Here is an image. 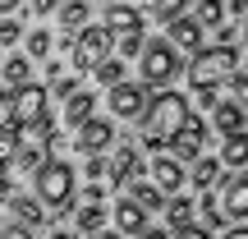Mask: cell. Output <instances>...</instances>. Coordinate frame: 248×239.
Segmentation results:
<instances>
[{
    "label": "cell",
    "mask_w": 248,
    "mask_h": 239,
    "mask_svg": "<svg viewBox=\"0 0 248 239\" xmlns=\"http://www.w3.org/2000/svg\"><path fill=\"white\" fill-rule=\"evenodd\" d=\"M239 69V51L234 46H198L193 60H188V88H216L225 83L230 74Z\"/></svg>",
    "instance_id": "obj_1"
},
{
    "label": "cell",
    "mask_w": 248,
    "mask_h": 239,
    "mask_svg": "<svg viewBox=\"0 0 248 239\" xmlns=\"http://www.w3.org/2000/svg\"><path fill=\"white\" fill-rule=\"evenodd\" d=\"M37 175V203L51 207L55 216L60 212H74V166H64V161H42V166L32 170Z\"/></svg>",
    "instance_id": "obj_2"
},
{
    "label": "cell",
    "mask_w": 248,
    "mask_h": 239,
    "mask_svg": "<svg viewBox=\"0 0 248 239\" xmlns=\"http://www.w3.org/2000/svg\"><path fill=\"white\" fill-rule=\"evenodd\" d=\"M138 60H142V88H166L170 79L184 74V55L170 46V37H152V42H142Z\"/></svg>",
    "instance_id": "obj_3"
},
{
    "label": "cell",
    "mask_w": 248,
    "mask_h": 239,
    "mask_svg": "<svg viewBox=\"0 0 248 239\" xmlns=\"http://www.w3.org/2000/svg\"><path fill=\"white\" fill-rule=\"evenodd\" d=\"M138 120H142V133H156V138L170 143V133L188 120V101L179 97V92H156V97L142 106Z\"/></svg>",
    "instance_id": "obj_4"
},
{
    "label": "cell",
    "mask_w": 248,
    "mask_h": 239,
    "mask_svg": "<svg viewBox=\"0 0 248 239\" xmlns=\"http://www.w3.org/2000/svg\"><path fill=\"white\" fill-rule=\"evenodd\" d=\"M9 124H14L18 133H51V120H46V88H37V83H23V88H14V97H9Z\"/></svg>",
    "instance_id": "obj_5"
},
{
    "label": "cell",
    "mask_w": 248,
    "mask_h": 239,
    "mask_svg": "<svg viewBox=\"0 0 248 239\" xmlns=\"http://www.w3.org/2000/svg\"><path fill=\"white\" fill-rule=\"evenodd\" d=\"M69 51H74V69L88 74L97 60H106V55H110V28L106 23H83L78 32L69 37Z\"/></svg>",
    "instance_id": "obj_6"
},
{
    "label": "cell",
    "mask_w": 248,
    "mask_h": 239,
    "mask_svg": "<svg viewBox=\"0 0 248 239\" xmlns=\"http://www.w3.org/2000/svg\"><path fill=\"white\" fill-rule=\"evenodd\" d=\"M216 207H221L225 221H248V175L244 170H230V175L216 179Z\"/></svg>",
    "instance_id": "obj_7"
},
{
    "label": "cell",
    "mask_w": 248,
    "mask_h": 239,
    "mask_svg": "<svg viewBox=\"0 0 248 239\" xmlns=\"http://www.w3.org/2000/svg\"><path fill=\"white\" fill-rule=\"evenodd\" d=\"M207 133H212V129H207L202 120H193V115H188V120L175 129V133H170L166 152H170L175 161H193V157H202V147H207Z\"/></svg>",
    "instance_id": "obj_8"
},
{
    "label": "cell",
    "mask_w": 248,
    "mask_h": 239,
    "mask_svg": "<svg viewBox=\"0 0 248 239\" xmlns=\"http://www.w3.org/2000/svg\"><path fill=\"white\" fill-rule=\"evenodd\" d=\"M106 106H110V115H115V120H138L142 106H147V88L120 79V83H110V88H106Z\"/></svg>",
    "instance_id": "obj_9"
},
{
    "label": "cell",
    "mask_w": 248,
    "mask_h": 239,
    "mask_svg": "<svg viewBox=\"0 0 248 239\" xmlns=\"http://www.w3.org/2000/svg\"><path fill=\"white\" fill-rule=\"evenodd\" d=\"M110 143H115V124L101 120V115H88L78 124V133H74V147H78L83 157H101Z\"/></svg>",
    "instance_id": "obj_10"
},
{
    "label": "cell",
    "mask_w": 248,
    "mask_h": 239,
    "mask_svg": "<svg viewBox=\"0 0 248 239\" xmlns=\"http://www.w3.org/2000/svg\"><path fill=\"white\" fill-rule=\"evenodd\" d=\"M142 170H147V166H142V157H138V147H133V143H120L115 161H106V175H110V184H115V189H129Z\"/></svg>",
    "instance_id": "obj_11"
},
{
    "label": "cell",
    "mask_w": 248,
    "mask_h": 239,
    "mask_svg": "<svg viewBox=\"0 0 248 239\" xmlns=\"http://www.w3.org/2000/svg\"><path fill=\"white\" fill-rule=\"evenodd\" d=\"M152 184H156L161 189V193H179V189H184V161H175V157H170V152H156V157H152Z\"/></svg>",
    "instance_id": "obj_12"
},
{
    "label": "cell",
    "mask_w": 248,
    "mask_h": 239,
    "mask_svg": "<svg viewBox=\"0 0 248 239\" xmlns=\"http://www.w3.org/2000/svg\"><path fill=\"white\" fill-rule=\"evenodd\" d=\"M221 175H225V166H221L216 157H207V152H202V157H193V166L184 170V179H188V184L198 189V193L216 189V179H221Z\"/></svg>",
    "instance_id": "obj_13"
},
{
    "label": "cell",
    "mask_w": 248,
    "mask_h": 239,
    "mask_svg": "<svg viewBox=\"0 0 248 239\" xmlns=\"http://www.w3.org/2000/svg\"><path fill=\"white\" fill-rule=\"evenodd\" d=\"M170 46H175V51H198V46H202V23H198V18H170Z\"/></svg>",
    "instance_id": "obj_14"
},
{
    "label": "cell",
    "mask_w": 248,
    "mask_h": 239,
    "mask_svg": "<svg viewBox=\"0 0 248 239\" xmlns=\"http://www.w3.org/2000/svg\"><path fill=\"white\" fill-rule=\"evenodd\" d=\"M248 124V106H239V101H216L212 106V129L216 133H239Z\"/></svg>",
    "instance_id": "obj_15"
},
{
    "label": "cell",
    "mask_w": 248,
    "mask_h": 239,
    "mask_svg": "<svg viewBox=\"0 0 248 239\" xmlns=\"http://www.w3.org/2000/svg\"><path fill=\"white\" fill-rule=\"evenodd\" d=\"M142 23H147V18H142ZM142 23L115 28V32H110V55H120V60H129V55H138V51H142V42H147V37H142Z\"/></svg>",
    "instance_id": "obj_16"
},
{
    "label": "cell",
    "mask_w": 248,
    "mask_h": 239,
    "mask_svg": "<svg viewBox=\"0 0 248 239\" xmlns=\"http://www.w3.org/2000/svg\"><path fill=\"white\" fill-rule=\"evenodd\" d=\"M88 18H92V0H60V5H55V23H60L64 32H78Z\"/></svg>",
    "instance_id": "obj_17"
},
{
    "label": "cell",
    "mask_w": 248,
    "mask_h": 239,
    "mask_svg": "<svg viewBox=\"0 0 248 239\" xmlns=\"http://www.w3.org/2000/svg\"><path fill=\"white\" fill-rule=\"evenodd\" d=\"M110 216H115V230H124V235H138L142 225H147V212H142V207L133 203L129 193H124L120 203H115V212H110Z\"/></svg>",
    "instance_id": "obj_18"
},
{
    "label": "cell",
    "mask_w": 248,
    "mask_h": 239,
    "mask_svg": "<svg viewBox=\"0 0 248 239\" xmlns=\"http://www.w3.org/2000/svg\"><path fill=\"white\" fill-rule=\"evenodd\" d=\"M161 212H166V225H170V230H179V225L198 221V203H193V198H184V193H170Z\"/></svg>",
    "instance_id": "obj_19"
},
{
    "label": "cell",
    "mask_w": 248,
    "mask_h": 239,
    "mask_svg": "<svg viewBox=\"0 0 248 239\" xmlns=\"http://www.w3.org/2000/svg\"><path fill=\"white\" fill-rule=\"evenodd\" d=\"M221 161L225 170H239V166H248V129H239V133H225V147H221Z\"/></svg>",
    "instance_id": "obj_20"
},
{
    "label": "cell",
    "mask_w": 248,
    "mask_h": 239,
    "mask_svg": "<svg viewBox=\"0 0 248 239\" xmlns=\"http://www.w3.org/2000/svg\"><path fill=\"white\" fill-rule=\"evenodd\" d=\"M5 203H9V212H14V221H23V225H42L46 221V207L37 203V198H23V193L14 198V193H9Z\"/></svg>",
    "instance_id": "obj_21"
},
{
    "label": "cell",
    "mask_w": 248,
    "mask_h": 239,
    "mask_svg": "<svg viewBox=\"0 0 248 239\" xmlns=\"http://www.w3.org/2000/svg\"><path fill=\"white\" fill-rule=\"evenodd\" d=\"M124 193H129L133 203L142 207V212H161V207H166V193H161L156 184H138V179H133V184L124 189Z\"/></svg>",
    "instance_id": "obj_22"
},
{
    "label": "cell",
    "mask_w": 248,
    "mask_h": 239,
    "mask_svg": "<svg viewBox=\"0 0 248 239\" xmlns=\"http://www.w3.org/2000/svg\"><path fill=\"white\" fill-rule=\"evenodd\" d=\"M74 225H78L83 235H97L101 225H106V207L101 203H83L78 212H74Z\"/></svg>",
    "instance_id": "obj_23"
},
{
    "label": "cell",
    "mask_w": 248,
    "mask_h": 239,
    "mask_svg": "<svg viewBox=\"0 0 248 239\" xmlns=\"http://www.w3.org/2000/svg\"><path fill=\"white\" fill-rule=\"evenodd\" d=\"M88 115H92V92H69V97H64V124L78 129Z\"/></svg>",
    "instance_id": "obj_24"
},
{
    "label": "cell",
    "mask_w": 248,
    "mask_h": 239,
    "mask_svg": "<svg viewBox=\"0 0 248 239\" xmlns=\"http://www.w3.org/2000/svg\"><path fill=\"white\" fill-rule=\"evenodd\" d=\"M129 23H142V14L133 5H124V0H106V28L115 32V28H129Z\"/></svg>",
    "instance_id": "obj_25"
},
{
    "label": "cell",
    "mask_w": 248,
    "mask_h": 239,
    "mask_svg": "<svg viewBox=\"0 0 248 239\" xmlns=\"http://www.w3.org/2000/svg\"><path fill=\"white\" fill-rule=\"evenodd\" d=\"M0 69H5V83H9V88H23V83H32V60H28V55H9Z\"/></svg>",
    "instance_id": "obj_26"
},
{
    "label": "cell",
    "mask_w": 248,
    "mask_h": 239,
    "mask_svg": "<svg viewBox=\"0 0 248 239\" xmlns=\"http://www.w3.org/2000/svg\"><path fill=\"white\" fill-rule=\"evenodd\" d=\"M88 74L101 83V88H110V83H120V79H124V60H120V55H106V60H97Z\"/></svg>",
    "instance_id": "obj_27"
},
{
    "label": "cell",
    "mask_w": 248,
    "mask_h": 239,
    "mask_svg": "<svg viewBox=\"0 0 248 239\" xmlns=\"http://www.w3.org/2000/svg\"><path fill=\"white\" fill-rule=\"evenodd\" d=\"M193 18H198V23H202V28H216V23H221V18H225V0H198Z\"/></svg>",
    "instance_id": "obj_28"
},
{
    "label": "cell",
    "mask_w": 248,
    "mask_h": 239,
    "mask_svg": "<svg viewBox=\"0 0 248 239\" xmlns=\"http://www.w3.org/2000/svg\"><path fill=\"white\" fill-rule=\"evenodd\" d=\"M18 138H23V133H18L14 124H9V120L0 124V170L9 166V157H14V147H18Z\"/></svg>",
    "instance_id": "obj_29"
},
{
    "label": "cell",
    "mask_w": 248,
    "mask_h": 239,
    "mask_svg": "<svg viewBox=\"0 0 248 239\" xmlns=\"http://www.w3.org/2000/svg\"><path fill=\"white\" fill-rule=\"evenodd\" d=\"M188 9V0H152V18L156 23H170V18H179Z\"/></svg>",
    "instance_id": "obj_30"
},
{
    "label": "cell",
    "mask_w": 248,
    "mask_h": 239,
    "mask_svg": "<svg viewBox=\"0 0 248 239\" xmlns=\"http://www.w3.org/2000/svg\"><path fill=\"white\" fill-rule=\"evenodd\" d=\"M18 37H23V23L14 14H5L0 18V46H18Z\"/></svg>",
    "instance_id": "obj_31"
},
{
    "label": "cell",
    "mask_w": 248,
    "mask_h": 239,
    "mask_svg": "<svg viewBox=\"0 0 248 239\" xmlns=\"http://www.w3.org/2000/svg\"><path fill=\"white\" fill-rule=\"evenodd\" d=\"M28 55H51V32L46 28H32L28 32Z\"/></svg>",
    "instance_id": "obj_32"
},
{
    "label": "cell",
    "mask_w": 248,
    "mask_h": 239,
    "mask_svg": "<svg viewBox=\"0 0 248 239\" xmlns=\"http://www.w3.org/2000/svg\"><path fill=\"white\" fill-rule=\"evenodd\" d=\"M225 83H230V92H234L230 101H239V106H248V69H244V74L234 69V74H230V79H225Z\"/></svg>",
    "instance_id": "obj_33"
},
{
    "label": "cell",
    "mask_w": 248,
    "mask_h": 239,
    "mask_svg": "<svg viewBox=\"0 0 248 239\" xmlns=\"http://www.w3.org/2000/svg\"><path fill=\"white\" fill-rule=\"evenodd\" d=\"M0 239H32V225H23V221H5V225H0Z\"/></svg>",
    "instance_id": "obj_34"
},
{
    "label": "cell",
    "mask_w": 248,
    "mask_h": 239,
    "mask_svg": "<svg viewBox=\"0 0 248 239\" xmlns=\"http://www.w3.org/2000/svg\"><path fill=\"white\" fill-rule=\"evenodd\" d=\"M175 239H212V230L198 225V221H188V225H179V230H175Z\"/></svg>",
    "instance_id": "obj_35"
},
{
    "label": "cell",
    "mask_w": 248,
    "mask_h": 239,
    "mask_svg": "<svg viewBox=\"0 0 248 239\" xmlns=\"http://www.w3.org/2000/svg\"><path fill=\"white\" fill-rule=\"evenodd\" d=\"M55 97H69V92H78V79H74V74H55Z\"/></svg>",
    "instance_id": "obj_36"
},
{
    "label": "cell",
    "mask_w": 248,
    "mask_h": 239,
    "mask_svg": "<svg viewBox=\"0 0 248 239\" xmlns=\"http://www.w3.org/2000/svg\"><path fill=\"white\" fill-rule=\"evenodd\" d=\"M216 42H221V46H234V42H239V28L221 18V23H216Z\"/></svg>",
    "instance_id": "obj_37"
},
{
    "label": "cell",
    "mask_w": 248,
    "mask_h": 239,
    "mask_svg": "<svg viewBox=\"0 0 248 239\" xmlns=\"http://www.w3.org/2000/svg\"><path fill=\"white\" fill-rule=\"evenodd\" d=\"M83 175H88V179H106V157H88Z\"/></svg>",
    "instance_id": "obj_38"
},
{
    "label": "cell",
    "mask_w": 248,
    "mask_h": 239,
    "mask_svg": "<svg viewBox=\"0 0 248 239\" xmlns=\"http://www.w3.org/2000/svg\"><path fill=\"white\" fill-rule=\"evenodd\" d=\"M106 198V189H101V179H88V189H83V203H101Z\"/></svg>",
    "instance_id": "obj_39"
},
{
    "label": "cell",
    "mask_w": 248,
    "mask_h": 239,
    "mask_svg": "<svg viewBox=\"0 0 248 239\" xmlns=\"http://www.w3.org/2000/svg\"><path fill=\"white\" fill-rule=\"evenodd\" d=\"M193 92H198V106H202V111H212L216 101H221V97H216V88H193Z\"/></svg>",
    "instance_id": "obj_40"
},
{
    "label": "cell",
    "mask_w": 248,
    "mask_h": 239,
    "mask_svg": "<svg viewBox=\"0 0 248 239\" xmlns=\"http://www.w3.org/2000/svg\"><path fill=\"white\" fill-rule=\"evenodd\" d=\"M28 5H32V14H42V18H51V14H55V5H60V0H28Z\"/></svg>",
    "instance_id": "obj_41"
},
{
    "label": "cell",
    "mask_w": 248,
    "mask_h": 239,
    "mask_svg": "<svg viewBox=\"0 0 248 239\" xmlns=\"http://www.w3.org/2000/svg\"><path fill=\"white\" fill-rule=\"evenodd\" d=\"M221 239H248V225H239V221H234V225H230V230H225Z\"/></svg>",
    "instance_id": "obj_42"
},
{
    "label": "cell",
    "mask_w": 248,
    "mask_h": 239,
    "mask_svg": "<svg viewBox=\"0 0 248 239\" xmlns=\"http://www.w3.org/2000/svg\"><path fill=\"white\" fill-rule=\"evenodd\" d=\"M234 18H239V37H248V0L239 5V14H234Z\"/></svg>",
    "instance_id": "obj_43"
},
{
    "label": "cell",
    "mask_w": 248,
    "mask_h": 239,
    "mask_svg": "<svg viewBox=\"0 0 248 239\" xmlns=\"http://www.w3.org/2000/svg\"><path fill=\"white\" fill-rule=\"evenodd\" d=\"M133 239H166V230H152V225H142V230L133 235Z\"/></svg>",
    "instance_id": "obj_44"
},
{
    "label": "cell",
    "mask_w": 248,
    "mask_h": 239,
    "mask_svg": "<svg viewBox=\"0 0 248 239\" xmlns=\"http://www.w3.org/2000/svg\"><path fill=\"white\" fill-rule=\"evenodd\" d=\"M97 239H129V235H124V230H106V225H101V230H97Z\"/></svg>",
    "instance_id": "obj_45"
},
{
    "label": "cell",
    "mask_w": 248,
    "mask_h": 239,
    "mask_svg": "<svg viewBox=\"0 0 248 239\" xmlns=\"http://www.w3.org/2000/svg\"><path fill=\"white\" fill-rule=\"evenodd\" d=\"M18 5H23V0H0V14H14Z\"/></svg>",
    "instance_id": "obj_46"
},
{
    "label": "cell",
    "mask_w": 248,
    "mask_h": 239,
    "mask_svg": "<svg viewBox=\"0 0 248 239\" xmlns=\"http://www.w3.org/2000/svg\"><path fill=\"white\" fill-rule=\"evenodd\" d=\"M9 97H14V88H9V83H0V106H9Z\"/></svg>",
    "instance_id": "obj_47"
},
{
    "label": "cell",
    "mask_w": 248,
    "mask_h": 239,
    "mask_svg": "<svg viewBox=\"0 0 248 239\" xmlns=\"http://www.w3.org/2000/svg\"><path fill=\"white\" fill-rule=\"evenodd\" d=\"M46 239H74L69 230H51V235H46Z\"/></svg>",
    "instance_id": "obj_48"
}]
</instances>
